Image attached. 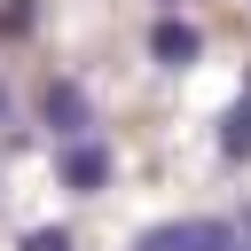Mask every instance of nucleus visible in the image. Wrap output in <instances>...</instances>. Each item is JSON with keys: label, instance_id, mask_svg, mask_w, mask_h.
Here are the masks:
<instances>
[{"label": "nucleus", "instance_id": "9d476101", "mask_svg": "<svg viewBox=\"0 0 251 251\" xmlns=\"http://www.w3.org/2000/svg\"><path fill=\"white\" fill-rule=\"evenodd\" d=\"M165 16H180V0H165Z\"/></svg>", "mask_w": 251, "mask_h": 251}, {"label": "nucleus", "instance_id": "1a4fd4ad", "mask_svg": "<svg viewBox=\"0 0 251 251\" xmlns=\"http://www.w3.org/2000/svg\"><path fill=\"white\" fill-rule=\"evenodd\" d=\"M243 235H251V204H243Z\"/></svg>", "mask_w": 251, "mask_h": 251}, {"label": "nucleus", "instance_id": "6e6552de", "mask_svg": "<svg viewBox=\"0 0 251 251\" xmlns=\"http://www.w3.org/2000/svg\"><path fill=\"white\" fill-rule=\"evenodd\" d=\"M0 126H16V94H8V78H0Z\"/></svg>", "mask_w": 251, "mask_h": 251}, {"label": "nucleus", "instance_id": "9b49d317", "mask_svg": "<svg viewBox=\"0 0 251 251\" xmlns=\"http://www.w3.org/2000/svg\"><path fill=\"white\" fill-rule=\"evenodd\" d=\"M243 251H251V243H243Z\"/></svg>", "mask_w": 251, "mask_h": 251}, {"label": "nucleus", "instance_id": "f257e3e1", "mask_svg": "<svg viewBox=\"0 0 251 251\" xmlns=\"http://www.w3.org/2000/svg\"><path fill=\"white\" fill-rule=\"evenodd\" d=\"M39 126H47L63 149H71V141H86V133H94V94H86L71 71H55V78L39 86Z\"/></svg>", "mask_w": 251, "mask_h": 251}, {"label": "nucleus", "instance_id": "7ed1b4c3", "mask_svg": "<svg viewBox=\"0 0 251 251\" xmlns=\"http://www.w3.org/2000/svg\"><path fill=\"white\" fill-rule=\"evenodd\" d=\"M110 173H118V157H110V141H102V133H86V141L55 149V188H63V196H102V188H110Z\"/></svg>", "mask_w": 251, "mask_h": 251}, {"label": "nucleus", "instance_id": "20e7f679", "mask_svg": "<svg viewBox=\"0 0 251 251\" xmlns=\"http://www.w3.org/2000/svg\"><path fill=\"white\" fill-rule=\"evenodd\" d=\"M196 55H204V31H196L188 16H157V24H149V63H157V71H188Z\"/></svg>", "mask_w": 251, "mask_h": 251}, {"label": "nucleus", "instance_id": "f03ea898", "mask_svg": "<svg viewBox=\"0 0 251 251\" xmlns=\"http://www.w3.org/2000/svg\"><path fill=\"white\" fill-rule=\"evenodd\" d=\"M133 251H243L235 220H157L133 235Z\"/></svg>", "mask_w": 251, "mask_h": 251}, {"label": "nucleus", "instance_id": "0eeeda50", "mask_svg": "<svg viewBox=\"0 0 251 251\" xmlns=\"http://www.w3.org/2000/svg\"><path fill=\"white\" fill-rule=\"evenodd\" d=\"M16 251H78V243H71V227H24Z\"/></svg>", "mask_w": 251, "mask_h": 251}, {"label": "nucleus", "instance_id": "423d86ee", "mask_svg": "<svg viewBox=\"0 0 251 251\" xmlns=\"http://www.w3.org/2000/svg\"><path fill=\"white\" fill-rule=\"evenodd\" d=\"M39 31V0H0V39H31Z\"/></svg>", "mask_w": 251, "mask_h": 251}, {"label": "nucleus", "instance_id": "39448f33", "mask_svg": "<svg viewBox=\"0 0 251 251\" xmlns=\"http://www.w3.org/2000/svg\"><path fill=\"white\" fill-rule=\"evenodd\" d=\"M220 157L227 165H251V94L220 110Z\"/></svg>", "mask_w": 251, "mask_h": 251}]
</instances>
